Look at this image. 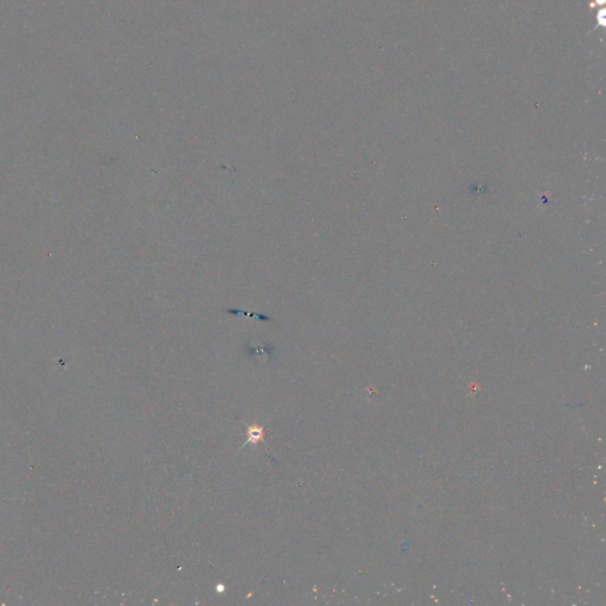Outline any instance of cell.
Wrapping results in <instances>:
<instances>
[{"mask_svg":"<svg viewBox=\"0 0 606 606\" xmlns=\"http://www.w3.org/2000/svg\"><path fill=\"white\" fill-rule=\"evenodd\" d=\"M266 431L264 426H261L258 424L246 425V443L243 444L241 449L246 448V445L253 444L254 447H257L258 443L266 444V448L268 445L266 443ZM239 449V450H241Z\"/></svg>","mask_w":606,"mask_h":606,"instance_id":"cell-1","label":"cell"}]
</instances>
